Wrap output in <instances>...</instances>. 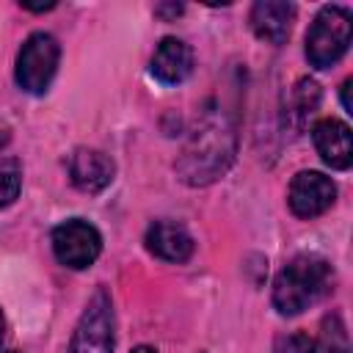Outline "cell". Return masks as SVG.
Returning <instances> with one entry per match:
<instances>
[{
  "mask_svg": "<svg viewBox=\"0 0 353 353\" xmlns=\"http://www.w3.org/2000/svg\"><path fill=\"white\" fill-rule=\"evenodd\" d=\"M234 146V127L223 113H212L193 130L176 171L188 185H210L232 165Z\"/></svg>",
  "mask_w": 353,
  "mask_h": 353,
  "instance_id": "1",
  "label": "cell"
},
{
  "mask_svg": "<svg viewBox=\"0 0 353 353\" xmlns=\"http://www.w3.org/2000/svg\"><path fill=\"white\" fill-rule=\"evenodd\" d=\"M334 284L331 265L317 254H298L273 279V306L279 314L292 317L317 303Z\"/></svg>",
  "mask_w": 353,
  "mask_h": 353,
  "instance_id": "2",
  "label": "cell"
},
{
  "mask_svg": "<svg viewBox=\"0 0 353 353\" xmlns=\"http://www.w3.org/2000/svg\"><path fill=\"white\" fill-rule=\"evenodd\" d=\"M350 47V11L345 6H323L306 33V58L314 69L334 66Z\"/></svg>",
  "mask_w": 353,
  "mask_h": 353,
  "instance_id": "3",
  "label": "cell"
},
{
  "mask_svg": "<svg viewBox=\"0 0 353 353\" xmlns=\"http://www.w3.org/2000/svg\"><path fill=\"white\" fill-rule=\"evenodd\" d=\"M58 58H61V44L52 33L36 30L25 39V44L17 52V85L25 94H44L58 72Z\"/></svg>",
  "mask_w": 353,
  "mask_h": 353,
  "instance_id": "4",
  "label": "cell"
},
{
  "mask_svg": "<svg viewBox=\"0 0 353 353\" xmlns=\"http://www.w3.org/2000/svg\"><path fill=\"white\" fill-rule=\"evenodd\" d=\"M69 353H113V303L105 290H97L69 342Z\"/></svg>",
  "mask_w": 353,
  "mask_h": 353,
  "instance_id": "5",
  "label": "cell"
},
{
  "mask_svg": "<svg viewBox=\"0 0 353 353\" xmlns=\"http://www.w3.org/2000/svg\"><path fill=\"white\" fill-rule=\"evenodd\" d=\"M102 251V234L83 218H69L52 229V254L63 268L85 270Z\"/></svg>",
  "mask_w": 353,
  "mask_h": 353,
  "instance_id": "6",
  "label": "cell"
},
{
  "mask_svg": "<svg viewBox=\"0 0 353 353\" xmlns=\"http://www.w3.org/2000/svg\"><path fill=\"white\" fill-rule=\"evenodd\" d=\"M336 199V185L323 171H301L290 182L287 204L295 218H317L323 215Z\"/></svg>",
  "mask_w": 353,
  "mask_h": 353,
  "instance_id": "7",
  "label": "cell"
},
{
  "mask_svg": "<svg viewBox=\"0 0 353 353\" xmlns=\"http://www.w3.org/2000/svg\"><path fill=\"white\" fill-rule=\"evenodd\" d=\"M113 174H116L113 160L105 152H99V149L80 146V149H74L69 154V179L83 193L105 190L113 182Z\"/></svg>",
  "mask_w": 353,
  "mask_h": 353,
  "instance_id": "8",
  "label": "cell"
},
{
  "mask_svg": "<svg viewBox=\"0 0 353 353\" xmlns=\"http://www.w3.org/2000/svg\"><path fill=\"white\" fill-rule=\"evenodd\" d=\"M312 141L317 154L323 157L325 165L336 171H347L353 163V141H350V127L339 119H320L312 127Z\"/></svg>",
  "mask_w": 353,
  "mask_h": 353,
  "instance_id": "9",
  "label": "cell"
},
{
  "mask_svg": "<svg viewBox=\"0 0 353 353\" xmlns=\"http://www.w3.org/2000/svg\"><path fill=\"white\" fill-rule=\"evenodd\" d=\"M143 243H146L149 254H154L163 262H176V265L188 262L193 256V248H196L190 232L176 221H154V223H149Z\"/></svg>",
  "mask_w": 353,
  "mask_h": 353,
  "instance_id": "10",
  "label": "cell"
},
{
  "mask_svg": "<svg viewBox=\"0 0 353 353\" xmlns=\"http://www.w3.org/2000/svg\"><path fill=\"white\" fill-rule=\"evenodd\" d=\"M149 72L157 83L163 85H179L190 77L193 72V50L182 41V39H174V36H165L157 47H154V55H152V63H149Z\"/></svg>",
  "mask_w": 353,
  "mask_h": 353,
  "instance_id": "11",
  "label": "cell"
},
{
  "mask_svg": "<svg viewBox=\"0 0 353 353\" xmlns=\"http://www.w3.org/2000/svg\"><path fill=\"white\" fill-rule=\"evenodd\" d=\"M251 30L268 44H284L295 19V6L284 0H259L251 6Z\"/></svg>",
  "mask_w": 353,
  "mask_h": 353,
  "instance_id": "12",
  "label": "cell"
},
{
  "mask_svg": "<svg viewBox=\"0 0 353 353\" xmlns=\"http://www.w3.org/2000/svg\"><path fill=\"white\" fill-rule=\"evenodd\" d=\"M320 105V85L309 77H301L292 91H290V102H287V121L292 127H301Z\"/></svg>",
  "mask_w": 353,
  "mask_h": 353,
  "instance_id": "13",
  "label": "cell"
},
{
  "mask_svg": "<svg viewBox=\"0 0 353 353\" xmlns=\"http://www.w3.org/2000/svg\"><path fill=\"white\" fill-rule=\"evenodd\" d=\"M312 353H350L347 325L339 314H328L320 325V334L312 339Z\"/></svg>",
  "mask_w": 353,
  "mask_h": 353,
  "instance_id": "14",
  "label": "cell"
},
{
  "mask_svg": "<svg viewBox=\"0 0 353 353\" xmlns=\"http://www.w3.org/2000/svg\"><path fill=\"white\" fill-rule=\"evenodd\" d=\"M22 190V171L17 160H3L0 163V210L11 207Z\"/></svg>",
  "mask_w": 353,
  "mask_h": 353,
  "instance_id": "15",
  "label": "cell"
},
{
  "mask_svg": "<svg viewBox=\"0 0 353 353\" xmlns=\"http://www.w3.org/2000/svg\"><path fill=\"white\" fill-rule=\"evenodd\" d=\"M276 353H312V336L309 334H287V336H279L276 339Z\"/></svg>",
  "mask_w": 353,
  "mask_h": 353,
  "instance_id": "16",
  "label": "cell"
},
{
  "mask_svg": "<svg viewBox=\"0 0 353 353\" xmlns=\"http://www.w3.org/2000/svg\"><path fill=\"white\" fill-rule=\"evenodd\" d=\"M350 85H353V80H345V83H342V105H345L347 113H353V105H350Z\"/></svg>",
  "mask_w": 353,
  "mask_h": 353,
  "instance_id": "17",
  "label": "cell"
},
{
  "mask_svg": "<svg viewBox=\"0 0 353 353\" xmlns=\"http://www.w3.org/2000/svg\"><path fill=\"white\" fill-rule=\"evenodd\" d=\"M179 11H182V6H168V8L160 6V8H157V14H179Z\"/></svg>",
  "mask_w": 353,
  "mask_h": 353,
  "instance_id": "18",
  "label": "cell"
},
{
  "mask_svg": "<svg viewBox=\"0 0 353 353\" xmlns=\"http://www.w3.org/2000/svg\"><path fill=\"white\" fill-rule=\"evenodd\" d=\"M132 353H157V350L149 347V345H138V347H132Z\"/></svg>",
  "mask_w": 353,
  "mask_h": 353,
  "instance_id": "19",
  "label": "cell"
},
{
  "mask_svg": "<svg viewBox=\"0 0 353 353\" xmlns=\"http://www.w3.org/2000/svg\"><path fill=\"white\" fill-rule=\"evenodd\" d=\"M3 331H6V320H3V312H0V342H3Z\"/></svg>",
  "mask_w": 353,
  "mask_h": 353,
  "instance_id": "20",
  "label": "cell"
},
{
  "mask_svg": "<svg viewBox=\"0 0 353 353\" xmlns=\"http://www.w3.org/2000/svg\"><path fill=\"white\" fill-rule=\"evenodd\" d=\"M6 353H17V350H6Z\"/></svg>",
  "mask_w": 353,
  "mask_h": 353,
  "instance_id": "21",
  "label": "cell"
}]
</instances>
